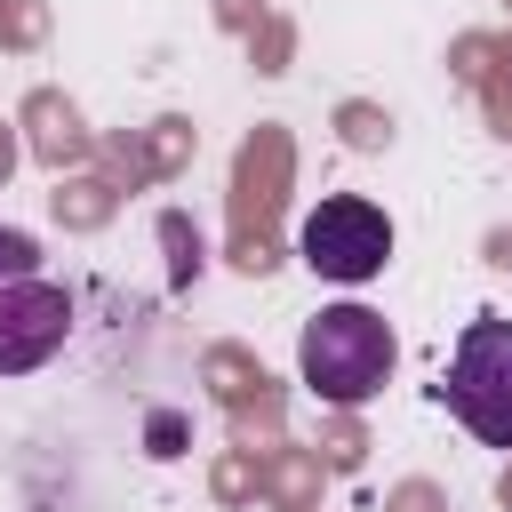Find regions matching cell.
<instances>
[{
  "instance_id": "obj_2",
  "label": "cell",
  "mask_w": 512,
  "mask_h": 512,
  "mask_svg": "<svg viewBox=\"0 0 512 512\" xmlns=\"http://www.w3.org/2000/svg\"><path fill=\"white\" fill-rule=\"evenodd\" d=\"M440 400L480 448H512V320H496V312L464 320L448 376H440Z\"/></svg>"
},
{
  "instance_id": "obj_4",
  "label": "cell",
  "mask_w": 512,
  "mask_h": 512,
  "mask_svg": "<svg viewBox=\"0 0 512 512\" xmlns=\"http://www.w3.org/2000/svg\"><path fill=\"white\" fill-rule=\"evenodd\" d=\"M72 296L56 280H0V376H32L64 352Z\"/></svg>"
},
{
  "instance_id": "obj_1",
  "label": "cell",
  "mask_w": 512,
  "mask_h": 512,
  "mask_svg": "<svg viewBox=\"0 0 512 512\" xmlns=\"http://www.w3.org/2000/svg\"><path fill=\"white\" fill-rule=\"evenodd\" d=\"M392 360H400L392 320L368 312V304H320V312L304 320V336H296V376H304L312 400H328V408L376 400V392L392 384Z\"/></svg>"
},
{
  "instance_id": "obj_5",
  "label": "cell",
  "mask_w": 512,
  "mask_h": 512,
  "mask_svg": "<svg viewBox=\"0 0 512 512\" xmlns=\"http://www.w3.org/2000/svg\"><path fill=\"white\" fill-rule=\"evenodd\" d=\"M32 264H40V248L24 232H0V280H32Z\"/></svg>"
},
{
  "instance_id": "obj_3",
  "label": "cell",
  "mask_w": 512,
  "mask_h": 512,
  "mask_svg": "<svg viewBox=\"0 0 512 512\" xmlns=\"http://www.w3.org/2000/svg\"><path fill=\"white\" fill-rule=\"evenodd\" d=\"M296 256H304L320 280L360 288V280H376L384 256H392V216H384L376 200H360V192H328V200L296 224Z\"/></svg>"
}]
</instances>
